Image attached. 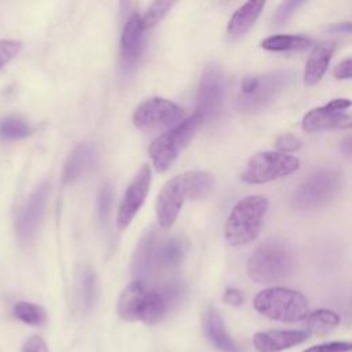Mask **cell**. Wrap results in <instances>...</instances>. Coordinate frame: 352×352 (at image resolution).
<instances>
[{
  "mask_svg": "<svg viewBox=\"0 0 352 352\" xmlns=\"http://www.w3.org/2000/svg\"><path fill=\"white\" fill-rule=\"evenodd\" d=\"M214 179L205 170H187L169 179L157 197V220L161 228H170L186 201L202 199L210 194Z\"/></svg>",
  "mask_w": 352,
  "mask_h": 352,
  "instance_id": "1",
  "label": "cell"
},
{
  "mask_svg": "<svg viewBox=\"0 0 352 352\" xmlns=\"http://www.w3.org/2000/svg\"><path fill=\"white\" fill-rule=\"evenodd\" d=\"M294 77L296 73L290 69H276L245 77L235 99L236 110L246 114L264 111L292 85Z\"/></svg>",
  "mask_w": 352,
  "mask_h": 352,
  "instance_id": "2",
  "label": "cell"
},
{
  "mask_svg": "<svg viewBox=\"0 0 352 352\" xmlns=\"http://www.w3.org/2000/svg\"><path fill=\"white\" fill-rule=\"evenodd\" d=\"M246 270L249 278L257 283H275L290 276L294 270V254L283 241L268 239L250 254Z\"/></svg>",
  "mask_w": 352,
  "mask_h": 352,
  "instance_id": "3",
  "label": "cell"
},
{
  "mask_svg": "<svg viewBox=\"0 0 352 352\" xmlns=\"http://www.w3.org/2000/svg\"><path fill=\"white\" fill-rule=\"evenodd\" d=\"M268 210V199L264 195L252 194L241 198L231 209L226 221V239L231 246H242L253 242L263 227Z\"/></svg>",
  "mask_w": 352,
  "mask_h": 352,
  "instance_id": "4",
  "label": "cell"
},
{
  "mask_svg": "<svg viewBox=\"0 0 352 352\" xmlns=\"http://www.w3.org/2000/svg\"><path fill=\"white\" fill-rule=\"evenodd\" d=\"M253 305L261 315L279 322H300L309 314V304L302 293L280 286L260 290Z\"/></svg>",
  "mask_w": 352,
  "mask_h": 352,
  "instance_id": "5",
  "label": "cell"
},
{
  "mask_svg": "<svg viewBox=\"0 0 352 352\" xmlns=\"http://www.w3.org/2000/svg\"><path fill=\"white\" fill-rule=\"evenodd\" d=\"M344 186L338 169H319L309 175L293 192L292 205L301 212L318 210L334 199Z\"/></svg>",
  "mask_w": 352,
  "mask_h": 352,
  "instance_id": "6",
  "label": "cell"
},
{
  "mask_svg": "<svg viewBox=\"0 0 352 352\" xmlns=\"http://www.w3.org/2000/svg\"><path fill=\"white\" fill-rule=\"evenodd\" d=\"M202 122V118L194 113L154 139L148 147V155L157 172H165L170 168L179 154L195 136Z\"/></svg>",
  "mask_w": 352,
  "mask_h": 352,
  "instance_id": "7",
  "label": "cell"
},
{
  "mask_svg": "<svg viewBox=\"0 0 352 352\" xmlns=\"http://www.w3.org/2000/svg\"><path fill=\"white\" fill-rule=\"evenodd\" d=\"M298 168L300 161L294 155L279 151H258L249 158L241 179L249 184H263L286 177Z\"/></svg>",
  "mask_w": 352,
  "mask_h": 352,
  "instance_id": "8",
  "label": "cell"
},
{
  "mask_svg": "<svg viewBox=\"0 0 352 352\" xmlns=\"http://www.w3.org/2000/svg\"><path fill=\"white\" fill-rule=\"evenodd\" d=\"M186 118L184 110L164 98H150L142 102L132 116L133 125L144 132L172 128Z\"/></svg>",
  "mask_w": 352,
  "mask_h": 352,
  "instance_id": "9",
  "label": "cell"
},
{
  "mask_svg": "<svg viewBox=\"0 0 352 352\" xmlns=\"http://www.w3.org/2000/svg\"><path fill=\"white\" fill-rule=\"evenodd\" d=\"M224 74L219 65H208L199 78L197 94V111L202 121L214 118L223 104L224 99Z\"/></svg>",
  "mask_w": 352,
  "mask_h": 352,
  "instance_id": "10",
  "label": "cell"
},
{
  "mask_svg": "<svg viewBox=\"0 0 352 352\" xmlns=\"http://www.w3.org/2000/svg\"><path fill=\"white\" fill-rule=\"evenodd\" d=\"M50 191L51 184L48 182L40 183L19 209L15 219V231L22 242H30L36 236L45 213Z\"/></svg>",
  "mask_w": 352,
  "mask_h": 352,
  "instance_id": "11",
  "label": "cell"
},
{
  "mask_svg": "<svg viewBox=\"0 0 352 352\" xmlns=\"http://www.w3.org/2000/svg\"><path fill=\"white\" fill-rule=\"evenodd\" d=\"M151 183V169L143 164L126 187L117 210V228L125 230L144 204Z\"/></svg>",
  "mask_w": 352,
  "mask_h": 352,
  "instance_id": "12",
  "label": "cell"
},
{
  "mask_svg": "<svg viewBox=\"0 0 352 352\" xmlns=\"http://www.w3.org/2000/svg\"><path fill=\"white\" fill-rule=\"evenodd\" d=\"M351 100L346 98L334 99L323 106L309 110L302 118V129L307 132H319L324 129L349 128L351 116L348 113Z\"/></svg>",
  "mask_w": 352,
  "mask_h": 352,
  "instance_id": "13",
  "label": "cell"
},
{
  "mask_svg": "<svg viewBox=\"0 0 352 352\" xmlns=\"http://www.w3.org/2000/svg\"><path fill=\"white\" fill-rule=\"evenodd\" d=\"M146 32L147 30L142 25L140 15L138 12L131 14L124 25L120 38V58L124 70H131L139 62Z\"/></svg>",
  "mask_w": 352,
  "mask_h": 352,
  "instance_id": "14",
  "label": "cell"
},
{
  "mask_svg": "<svg viewBox=\"0 0 352 352\" xmlns=\"http://www.w3.org/2000/svg\"><path fill=\"white\" fill-rule=\"evenodd\" d=\"M98 161V148L92 142L77 144L65 161L62 169V183L72 184L89 172Z\"/></svg>",
  "mask_w": 352,
  "mask_h": 352,
  "instance_id": "15",
  "label": "cell"
},
{
  "mask_svg": "<svg viewBox=\"0 0 352 352\" xmlns=\"http://www.w3.org/2000/svg\"><path fill=\"white\" fill-rule=\"evenodd\" d=\"M308 340L304 330H268L257 331L253 336V345L257 352H280Z\"/></svg>",
  "mask_w": 352,
  "mask_h": 352,
  "instance_id": "16",
  "label": "cell"
},
{
  "mask_svg": "<svg viewBox=\"0 0 352 352\" xmlns=\"http://www.w3.org/2000/svg\"><path fill=\"white\" fill-rule=\"evenodd\" d=\"M204 331L210 342L223 352H242L230 336L219 311L209 307L204 314Z\"/></svg>",
  "mask_w": 352,
  "mask_h": 352,
  "instance_id": "17",
  "label": "cell"
},
{
  "mask_svg": "<svg viewBox=\"0 0 352 352\" xmlns=\"http://www.w3.org/2000/svg\"><path fill=\"white\" fill-rule=\"evenodd\" d=\"M154 258H155V230L148 228L142 234L132 257V270H133V274L138 276V280L144 283V279L150 276Z\"/></svg>",
  "mask_w": 352,
  "mask_h": 352,
  "instance_id": "18",
  "label": "cell"
},
{
  "mask_svg": "<svg viewBox=\"0 0 352 352\" xmlns=\"http://www.w3.org/2000/svg\"><path fill=\"white\" fill-rule=\"evenodd\" d=\"M265 3L264 1H246L230 18L227 25V34L231 40L243 36L260 16Z\"/></svg>",
  "mask_w": 352,
  "mask_h": 352,
  "instance_id": "19",
  "label": "cell"
},
{
  "mask_svg": "<svg viewBox=\"0 0 352 352\" xmlns=\"http://www.w3.org/2000/svg\"><path fill=\"white\" fill-rule=\"evenodd\" d=\"M334 51V45L333 44H318L314 51L311 52L305 69H304V84L307 87H314L315 84H318L322 77L324 76L329 63L331 60V55Z\"/></svg>",
  "mask_w": 352,
  "mask_h": 352,
  "instance_id": "20",
  "label": "cell"
},
{
  "mask_svg": "<svg viewBox=\"0 0 352 352\" xmlns=\"http://www.w3.org/2000/svg\"><path fill=\"white\" fill-rule=\"evenodd\" d=\"M146 294L144 283L140 280L131 282L120 294L117 302V312L121 319L125 322H135L139 320V311Z\"/></svg>",
  "mask_w": 352,
  "mask_h": 352,
  "instance_id": "21",
  "label": "cell"
},
{
  "mask_svg": "<svg viewBox=\"0 0 352 352\" xmlns=\"http://www.w3.org/2000/svg\"><path fill=\"white\" fill-rule=\"evenodd\" d=\"M187 246L186 241L180 236H172L166 239L158 250H155V258L158 265L164 270L176 268L186 257Z\"/></svg>",
  "mask_w": 352,
  "mask_h": 352,
  "instance_id": "22",
  "label": "cell"
},
{
  "mask_svg": "<svg viewBox=\"0 0 352 352\" xmlns=\"http://www.w3.org/2000/svg\"><path fill=\"white\" fill-rule=\"evenodd\" d=\"M166 311L168 305L158 290L146 292L139 311V320L148 326L157 324L164 319Z\"/></svg>",
  "mask_w": 352,
  "mask_h": 352,
  "instance_id": "23",
  "label": "cell"
},
{
  "mask_svg": "<svg viewBox=\"0 0 352 352\" xmlns=\"http://www.w3.org/2000/svg\"><path fill=\"white\" fill-rule=\"evenodd\" d=\"M314 41L304 36L297 34H274L264 38L260 45L267 51L283 52V51H302L312 47Z\"/></svg>",
  "mask_w": 352,
  "mask_h": 352,
  "instance_id": "24",
  "label": "cell"
},
{
  "mask_svg": "<svg viewBox=\"0 0 352 352\" xmlns=\"http://www.w3.org/2000/svg\"><path fill=\"white\" fill-rule=\"evenodd\" d=\"M307 327L309 331L324 336L340 324V316L330 309H316L307 315Z\"/></svg>",
  "mask_w": 352,
  "mask_h": 352,
  "instance_id": "25",
  "label": "cell"
},
{
  "mask_svg": "<svg viewBox=\"0 0 352 352\" xmlns=\"http://www.w3.org/2000/svg\"><path fill=\"white\" fill-rule=\"evenodd\" d=\"M78 290H80V300L85 309H89L98 296V283H96V274L89 267L85 265L81 268L78 275Z\"/></svg>",
  "mask_w": 352,
  "mask_h": 352,
  "instance_id": "26",
  "label": "cell"
},
{
  "mask_svg": "<svg viewBox=\"0 0 352 352\" xmlns=\"http://www.w3.org/2000/svg\"><path fill=\"white\" fill-rule=\"evenodd\" d=\"M12 314L16 319L30 326H41L47 319L45 309L29 301H18L12 308Z\"/></svg>",
  "mask_w": 352,
  "mask_h": 352,
  "instance_id": "27",
  "label": "cell"
},
{
  "mask_svg": "<svg viewBox=\"0 0 352 352\" xmlns=\"http://www.w3.org/2000/svg\"><path fill=\"white\" fill-rule=\"evenodd\" d=\"M32 133V126L21 117L10 116L0 121V136L6 140H18L28 138Z\"/></svg>",
  "mask_w": 352,
  "mask_h": 352,
  "instance_id": "28",
  "label": "cell"
},
{
  "mask_svg": "<svg viewBox=\"0 0 352 352\" xmlns=\"http://www.w3.org/2000/svg\"><path fill=\"white\" fill-rule=\"evenodd\" d=\"M173 6L172 1H154L148 6V8L146 10V14L143 16H140L142 19V25L146 30H148L150 28L155 26L170 10V7Z\"/></svg>",
  "mask_w": 352,
  "mask_h": 352,
  "instance_id": "29",
  "label": "cell"
},
{
  "mask_svg": "<svg viewBox=\"0 0 352 352\" xmlns=\"http://www.w3.org/2000/svg\"><path fill=\"white\" fill-rule=\"evenodd\" d=\"M302 4V1H296V0H290V1H283L280 3L275 12L271 16V26L272 28H279L283 26L289 18L293 15V12Z\"/></svg>",
  "mask_w": 352,
  "mask_h": 352,
  "instance_id": "30",
  "label": "cell"
},
{
  "mask_svg": "<svg viewBox=\"0 0 352 352\" xmlns=\"http://www.w3.org/2000/svg\"><path fill=\"white\" fill-rule=\"evenodd\" d=\"M113 202V188L110 184H103L99 194H98V202H96V210H98V219L100 223H106L110 214Z\"/></svg>",
  "mask_w": 352,
  "mask_h": 352,
  "instance_id": "31",
  "label": "cell"
},
{
  "mask_svg": "<svg viewBox=\"0 0 352 352\" xmlns=\"http://www.w3.org/2000/svg\"><path fill=\"white\" fill-rule=\"evenodd\" d=\"M22 51V41L19 40H0V70L10 63Z\"/></svg>",
  "mask_w": 352,
  "mask_h": 352,
  "instance_id": "32",
  "label": "cell"
},
{
  "mask_svg": "<svg viewBox=\"0 0 352 352\" xmlns=\"http://www.w3.org/2000/svg\"><path fill=\"white\" fill-rule=\"evenodd\" d=\"M161 293V296L164 297L168 308L170 305H173L176 301H179L182 298V296L184 294V285L180 280H170L168 283H165L161 290H158Z\"/></svg>",
  "mask_w": 352,
  "mask_h": 352,
  "instance_id": "33",
  "label": "cell"
},
{
  "mask_svg": "<svg viewBox=\"0 0 352 352\" xmlns=\"http://www.w3.org/2000/svg\"><path fill=\"white\" fill-rule=\"evenodd\" d=\"M301 146H302L301 139L297 138V136H294V135H292V133L280 135V136L276 139V142H275L276 151L283 153V154L297 151L298 148H301Z\"/></svg>",
  "mask_w": 352,
  "mask_h": 352,
  "instance_id": "34",
  "label": "cell"
},
{
  "mask_svg": "<svg viewBox=\"0 0 352 352\" xmlns=\"http://www.w3.org/2000/svg\"><path fill=\"white\" fill-rule=\"evenodd\" d=\"M352 344L349 341H331L319 345H312L302 352H351Z\"/></svg>",
  "mask_w": 352,
  "mask_h": 352,
  "instance_id": "35",
  "label": "cell"
},
{
  "mask_svg": "<svg viewBox=\"0 0 352 352\" xmlns=\"http://www.w3.org/2000/svg\"><path fill=\"white\" fill-rule=\"evenodd\" d=\"M21 352H50L45 341L40 336H30L25 340Z\"/></svg>",
  "mask_w": 352,
  "mask_h": 352,
  "instance_id": "36",
  "label": "cell"
},
{
  "mask_svg": "<svg viewBox=\"0 0 352 352\" xmlns=\"http://www.w3.org/2000/svg\"><path fill=\"white\" fill-rule=\"evenodd\" d=\"M351 69H352V60L351 58H345L341 62H338L333 70V76L338 80H349L351 78Z\"/></svg>",
  "mask_w": 352,
  "mask_h": 352,
  "instance_id": "37",
  "label": "cell"
},
{
  "mask_svg": "<svg viewBox=\"0 0 352 352\" xmlns=\"http://www.w3.org/2000/svg\"><path fill=\"white\" fill-rule=\"evenodd\" d=\"M223 301L228 305L232 307H239L243 302V296L241 293V290L235 289V287H228L224 294H223Z\"/></svg>",
  "mask_w": 352,
  "mask_h": 352,
  "instance_id": "38",
  "label": "cell"
},
{
  "mask_svg": "<svg viewBox=\"0 0 352 352\" xmlns=\"http://www.w3.org/2000/svg\"><path fill=\"white\" fill-rule=\"evenodd\" d=\"M351 140H349V138H346L344 142H342V146L345 147V154L346 155H349V153H351V143H349Z\"/></svg>",
  "mask_w": 352,
  "mask_h": 352,
  "instance_id": "39",
  "label": "cell"
}]
</instances>
